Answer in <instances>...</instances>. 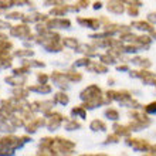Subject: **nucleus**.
I'll use <instances>...</instances> for the list:
<instances>
[{
  "mask_svg": "<svg viewBox=\"0 0 156 156\" xmlns=\"http://www.w3.org/2000/svg\"><path fill=\"white\" fill-rule=\"evenodd\" d=\"M92 7H94V10H99V9L102 7V3L98 0V2H95V3H94V6H92Z\"/></svg>",
  "mask_w": 156,
  "mask_h": 156,
  "instance_id": "864d4df0",
  "label": "nucleus"
},
{
  "mask_svg": "<svg viewBox=\"0 0 156 156\" xmlns=\"http://www.w3.org/2000/svg\"><path fill=\"white\" fill-rule=\"evenodd\" d=\"M0 50H13V43L7 41V38H0Z\"/></svg>",
  "mask_w": 156,
  "mask_h": 156,
  "instance_id": "ea45409f",
  "label": "nucleus"
},
{
  "mask_svg": "<svg viewBox=\"0 0 156 156\" xmlns=\"http://www.w3.org/2000/svg\"><path fill=\"white\" fill-rule=\"evenodd\" d=\"M45 24L50 30H57V29H70L71 21L68 19H62V17H54V19H47Z\"/></svg>",
  "mask_w": 156,
  "mask_h": 156,
  "instance_id": "6e6552de",
  "label": "nucleus"
},
{
  "mask_svg": "<svg viewBox=\"0 0 156 156\" xmlns=\"http://www.w3.org/2000/svg\"><path fill=\"white\" fill-rule=\"evenodd\" d=\"M151 34H152V38H155L156 40V31H153V33H151Z\"/></svg>",
  "mask_w": 156,
  "mask_h": 156,
  "instance_id": "6e6d98bb",
  "label": "nucleus"
},
{
  "mask_svg": "<svg viewBox=\"0 0 156 156\" xmlns=\"http://www.w3.org/2000/svg\"><path fill=\"white\" fill-rule=\"evenodd\" d=\"M45 116V126L48 131H55L58 128L61 126V123L64 121H67L66 116L60 114V112H53V111H48L44 114Z\"/></svg>",
  "mask_w": 156,
  "mask_h": 156,
  "instance_id": "7ed1b4c3",
  "label": "nucleus"
},
{
  "mask_svg": "<svg viewBox=\"0 0 156 156\" xmlns=\"http://www.w3.org/2000/svg\"><path fill=\"white\" fill-rule=\"evenodd\" d=\"M119 140H121V136H119L118 133H115V132H114V133H111V135L107 136V139H105V142H104V144H105V145H108V144H118Z\"/></svg>",
  "mask_w": 156,
  "mask_h": 156,
  "instance_id": "e433bc0d",
  "label": "nucleus"
},
{
  "mask_svg": "<svg viewBox=\"0 0 156 156\" xmlns=\"http://www.w3.org/2000/svg\"><path fill=\"white\" fill-rule=\"evenodd\" d=\"M16 128L13 126L12 123L9 122V119H0V132H4V133H12Z\"/></svg>",
  "mask_w": 156,
  "mask_h": 156,
  "instance_id": "cd10ccee",
  "label": "nucleus"
},
{
  "mask_svg": "<svg viewBox=\"0 0 156 156\" xmlns=\"http://www.w3.org/2000/svg\"><path fill=\"white\" fill-rule=\"evenodd\" d=\"M112 129H114V132H115V133H118L121 138H122V136L128 138V136L131 135V132H132L131 128L128 126V125H119V123H114Z\"/></svg>",
  "mask_w": 156,
  "mask_h": 156,
  "instance_id": "aec40b11",
  "label": "nucleus"
},
{
  "mask_svg": "<svg viewBox=\"0 0 156 156\" xmlns=\"http://www.w3.org/2000/svg\"><path fill=\"white\" fill-rule=\"evenodd\" d=\"M12 6H30L31 2L30 0H10Z\"/></svg>",
  "mask_w": 156,
  "mask_h": 156,
  "instance_id": "c03bdc74",
  "label": "nucleus"
},
{
  "mask_svg": "<svg viewBox=\"0 0 156 156\" xmlns=\"http://www.w3.org/2000/svg\"><path fill=\"white\" fill-rule=\"evenodd\" d=\"M131 27H133V29H136V30H139V31H144V33H153V31H155L153 24H151L148 20H146V21H144V20L132 21Z\"/></svg>",
  "mask_w": 156,
  "mask_h": 156,
  "instance_id": "4468645a",
  "label": "nucleus"
},
{
  "mask_svg": "<svg viewBox=\"0 0 156 156\" xmlns=\"http://www.w3.org/2000/svg\"><path fill=\"white\" fill-rule=\"evenodd\" d=\"M12 26L9 21H4V20H0V30H6V29H10Z\"/></svg>",
  "mask_w": 156,
  "mask_h": 156,
  "instance_id": "3c124183",
  "label": "nucleus"
},
{
  "mask_svg": "<svg viewBox=\"0 0 156 156\" xmlns=\"http://www.w3.org/2000/svg\"><path fill=\"white\" fill-rule=\"evenodd\" d=\"M99 60H101V62H104V64H107V66H112V64H115L116 58L112 55V54H109L107 51L105 54H102V55H99Z\"/></svg>",
  "mask_w": 156,
  "mask_h": 156,
  "instance_id": "473e14b6",
  "label": "nucleus"
},
{
  "mask_svg": "<svg viewBox=\"0 0 156 156\" xmlns=\"http://www.w3.org/2000/svg\"><path fill=\"white\" fill-rule=\"evenodd\" d=\"M131 61H132V64H135V66L140 67V68H149V67L152 66V62L149 61L148 58H142V57H133Z\"/></svg>",
  "mask_w": 156,
  "mask_h": 156,
  "instance_id": "5701e85b",
  "label": "nucleus"
},
{
  "mask_svg": "<svg viewBox=\"0 0 156 156\" xmlns=\"http://www.w3.org/2000/svg\"><path fill=\"white\" fill-rule=\"evenodd\" d=\"M54 149L57 151V153H62V155H68V153H73L75 149V144L70 139H66V138H61V136H57L54 138Z\"/></svg>",
  "mask_w": 156,
  "mask_h": 156,
  "instance_id": "20e7f679",
  "label": "nucleus"
},
{
  "mask_svg": "<svg viewBox=\"0 0 156 156\" xmlns=\"http://www.w3.org/2000/svg\"><path fill=\"white\" fill-rule=\"evenodd\" d=\"M23 66L29 67V68H31V67H38V68H43V67H45V64L43 61H38V60H23Z\"/></svg>",
  "mask_w": 156,
  "mask_h": 156,
  "instance_id": "f704fd0d",
  "label": "nucleus"
},
{
  "mask_svg": "<svg viewBox=\"0 0 156 156\" xmlns=\"http://www.w3.org/2000/svg\"><path fill=\"white\" fill-rule=\"evenodd\" d=\"M24 145L21 136L7 135L4 138H0V155H13L14 151L20 149Z\"/></svg>",
  "mask_w": 156,
  "mask_h": 156,
  "instance_id": "f03ea898",
  "label": "nucleus"
},
{
  "mask_svg": "<svg viewBox=\"0 0 156 156\" xmlns=\"http://www.w3.org/2000/svg\"><path fill=\"white\" fill-rule=\"evenodd\" d=\"M10 36L23 38V40H26V38H31V30H30V27L27 26V23L12 26V27H10Z\"/></svg>",
  "mask_w": 156,
  "mask_h": 156,
  "instance_id": "423d86ee",
  "label": "nucleus"
},
{
  "mask_svg": "<svg viewBox=\"0 0 156 156\" xmlns=\"http://www.w3.org/2000/svg\"><path fill=\"white\" fill-rule=\"evenodd\" d=\"M48 75L44 74V73H38L37 74V81L40 82V84H47L48 82Z\"/></svg>",
  "mask_w": 156,
  "mask_h": 156,
  "instance_id": "49530a36",
  "label": "nucleus"
},
{
  "mask_svg": "<svg viewBox=\"0 0 156 156\" xmlns=\"http://www.w3.org/2000/svg\"><path fill=\"white\" fill-rule=\"evenodd\" d=\"M64 74H66V77L68 78L70 82H80L82 80L81 73H77V71H74V70H68V71H66Z\"/></svg>",
  "mask_w": 156,
  "mask_h": 156,
  "instance_id": "a878e982",
  "label": "nucleus"
},
{
  "mask_svg": "<svg viewBox=\"0 0 156 156\" xmlns=\"http://www.w3.org/2000/svg\"><path fill=\"white\" fill-rule=\"evenodd\" d=\"M29 73H30V68L23 66V64H21L20 68H13V74H16V75H27Z\"/></svg>",
  "mask_w": 156,
  "mask_h": 156,
  "instance_id": "58836bf2",
  "label": "nucleus"
},
{
  "mask_svg": "<svg viewBox=\"0 0 156 156\" xmlns=\"http://www.w3.org/2000/svg\"><path fill=\"white\" fill-rule=\"evenodd\" d=\"M29 92H30L29 87H27V88H23V85H21V87H19V88H16V90L13 91V95H14L16 98H19V99H26Z\"/></svg>",
  "mask_w": 156,
  "mask_h": 156,
  "instance_id": "c85d7f7f",
  "label": "nucleus"
},
{
  "mask_svg": "<svg viewBox=\"0 0 156 156\" xmlns=\"http://www.w3.org/2000/svg\"><path fill=\"white\" fill-rule=\"evenodd\" d=\"M29 90L31 92H38V94H50L51 92V87L48 84H40L38 82L37 85H33V87H29Z\"/></svg>",
  "mask_w": 156,
  "mask_h": 156,
  "instance_id": "4be33fe9",
  "label": "nucleus"
},
{
  "mask_svg": "<svg viewBox=\"0 0 156 156\" xmlns=\"http://www.w3.org/2000/svg\"><path fill=\"white\" fill-rule=\"evenodd\" d=\"M48 17L45 16V14H41V13H29V14H24L21 21L23 23H40V21H47Z\"/></svg>",
  "mask_w": 156,
  "mask_h": 156,
  "instance_id": "2eb2a0df",
  "label": "nucleus"
},
{
  "mask_svg": "<svg viewBox=\"0 0 156 156\" xmlns=\"http://www.w3.org/2000/svg\"><path fill=\"white\" fill-rule=\"evenodd\" d=\"M61 41H62V45H64V47L71 48V50H77V47L80 45V43H78L74 37H64Z\"/></svg>",
  "mask_w": 156,
  "mask_h": 156,
  "instance_id": "bb28decb",
  "label": "nucleus"
},
{
  "mask_svg": "<svg viewBox=\"0 0 156 156\" xmlns=\"http://www.w3.org/2000/svg\"><path fill=\"white\" fill-rule=\"evenodd\" d=\"M54 105V101H34L30 104V109L33 112H45L51 111V108Z\"/></svg>",
  "mask_w": 156,
  "mask_h": 156,
  "instance_id": "1a4fd4ad",
  "label": "nucleus"
},
{
  "mask_svg": "<svg viewBox=\"0 0 156 156\" xmlns=\"http://www.w3.org/2000/svg\"><path fill=\"white\" fill-rule=\"evenodd\" d=\"M9 7H12L10 0H0V10H7Z\"/></svg>",
  "mask_w": 156,
  "mask_h": 156,
  "instance_id": "de8ad7c7",
  "label": "nucleus"
},
{
  "mask_svg": "<svg viewBox=\"0 0 156 156\" xmlns=\"http://www.w3.org/2000/svg\"><path fill=\"white\" fill-rule=\"evenodd\" d=\"M118 71H129V66L128 64H122V66H116Z\"/></svg>",
  "mask_w": 156,
  "mask_h": 156,
  "instance_id": "603ef678",
  "label": "nucleus"
},
{
  "mask_svg": "<svg viewBox=\"0 0 156 156\" xmlns=\"http://www.w3.org/2000/svg\"><path fill=\"white\" fill-rule=\"evenodd\" d=\"M78 24L81 27L85 29H92V30H98L101 27V20L98 19H85V17H78L77 19Z\"/></svg>",
  "mask_w": 156,
  "mask_h": 156,
  "instance_id": "9b49d317",
  "label": "nucleus"
},
{
  "mask_svg": "<svg viewBox=\"0 0 156 156\" xmlns=\"http://www.w3.org/2000/svg\"><path fill=\"white\" fill-rule=\"evenodd\" d=\"M104 115L107 116L108 119L114 121V122H116V121L119 119V112L116 111L115 108H107V109L104 111Z\"/></svg>",
  "mask_w": 156,
  "mask_h": 156,
  "instance_id": "7c9ffc66",
  "label": "nucleus"
},
{
  "mask_svg": "<svg viewBox=\"0 0 156 156\" xmlns=\"http://www.w3.org/2000/svg\"><path fill=\"white\" fill-rule=\"evenodd\" d=\"M23 16H24V14L20 12H10L6 14V19H7V20H21Z\"/></svg>",
  "mask_w": 156,
  "mask_h": 156,
  "instance_id": "4c0bfd02",
  "label": "nucleus"
},
{
  "mask_svg": "<svg viewBox=\"0 0 156 156\" xmlns=\"http://www.w3.org/2000/svg\"><path fill=\"white\" fill-rule=\"evenodd\" d=\"M80 128H81V123L78 122V121H75V119H67V122H66L67 131H77Z\"/></svg>",
  "mask_w": 156,
  "mask_h": 156,
  "instance_id": "72a5a7b5",
  "label": "nucleus"
},
{
  "mask_svg": "<svg viewBox=\"0 0 156 156\" xmlns=\"http://www.w3.org/2000/svg\"><path fill=\"white\" fill-rule=\"evenodd\" d=\"M77 51L78 53H82L85 54L87 57H95L98 55V51H97V47L95 45H87V44H80L77 47Z\"/></svg>",
  "mask_w": 156,
  "mask_h": 156,
  "instance_id": "a211bd4d",
  "label": "nucleus"
},
{
  "mask_svg": "<svg viewBox=\"0 0 156 156\" xmlns=\"http://www.w3.org/2000/svg\"><path fill=\"white\" fill-rule=\"evenodd\" d=\"M43 125H45V116L44 118H33L26 123V131H27V133H34V132H37Z\"/></svg>",
  "mask_w": 156,
  "mask_h": 156,
  "instance_id": "9d476101",
  "label": "nucleus"
},
{
  "mask_svg": "<svg viewBox=\"0 0 156 156\" xmlns=\"http://www.w3.org/2000/svg\"><path fill=\"white\" fill-rule=\"evenodd\" d=\"M144 111L146 112V114H156V101H153V102H149L148 105H145Z\"/></svg>",
  "mask_w": 156,
  "mask_h": 156,
  "instance_id": "79ce46f5",
  "label": "nucleus"
},
{
  "mask_svg": "<svg viewBox=\"0 0 156 156\" xmlns=\"http://www.w3.org/2000/svg\"><path fill=\"white\" fill-rule=\"evenodd\" d=\"M90 129L92 132H105L107 131V123L101 119H94L90 123Z\"/></svg>",
  "mask_w": 156,
  "mask_h": 156,
  "instance_id": "412c9836",
  "label": "nucleus"
},
{
  "mask_svg": "<svg viewBox=\"0 0 156 156\" xmlns=\"http://www.w3.org/2000/svg\"><path fill=\"white\" fill-rule=\"evenodd\" d=\"M126 13L131 17L139 16V7H138V6H128V7H126Z\"/></svg>",
  "mask_w": 156,
  "mask_h": 156,
  "instance_id": "a19ab883",
  "label": "nucleus"
},
{
  "mask_svg": "<svg viewBox=\"0 0 156 156\" xmlns=\"http://www.w3.org/2000/svg\"><path fill=\"white\" fill-rule=\"evenodd\" d=\"M50 78L53 80V82L60 88H67L68 87V78L66 77L64 73H60V71H54L53 74L50 75Z\"/></svg>",
  "mask_w": 156,
  "mask_h": 156,
  "instance_id": "f8f14e48",
  "label": "nucleus"
},
{
  "mask_svg": "<svg viewBox=\"0 0 156 156\" xmlns=\"http://www.w3.org/2000/svg\"><path fill=\"white\" fill-rule=\"evenodd\" d=\"M12 60H13V55H10V54L0 55V70H4V68L12 67Z\"/></svg>",
  "mask_w": 156,
  "mask_h": 156,
  "instance_id": "c756f323",
  "label": "nucleus"
},
{
  "mask_svg": "<svg viewBox=\"0 0 156 156\" xmlns=\"http://www.w3.org/2000/svg\"><path fill=\"white\" fill-rule=\"evenodd\" d=\"M90 62H91V60H90V57H82V58H80V60H77V61L74 62V64H73V67H74V68H78V67H88L90 66Z\"/></svg>",
  "mask_w": 156,
  "mask_h": 156,
  "instance_id": "c9c22d12",
  "label": "nucleus"
},
{
  "mask_svg": "<svg viewBox=\"0 0 156 156\" xmlns=\"http://www.w3.org/2000/svg\"><path fill=\"white\" fill-rule=\"evenodd\" d=\"M149 153H151V155H156V145H152V146H151Z\"/></svg>",
  "mask_w": 156,
  "mask_h": 156,
  "instance_id": "5fc2aeb1",
  "label": "nucleus"
},
{
  "mask_svg": "<svg viewBox=\"0 0 156 156\" xmlns=\"http://www.w3.org/2000/svg\"><path fill=\"white\" fill-rule=\"evenodd\" d=\"M13 57H33L34 55V51L33 50H27V48H21V50H16V51H13L12 54Z\"/></svg>",
  "mask_w": 156,
  "mask_h": 156,
  "instance_id": "2f4dec72",
  "label": "nucleus"
},
{
  "mask_svg": "<svg viewBox=\"0 0 156 156\" xmlns=\"http://www.w3.org/2000/svg\"><path fill=\"white\" fill-rule=\"evenodd\" d=\"M91 0H77V4L80 9H87L88 6H90Z\"/></svg>",
  "mask_w": 156,
  "mask_h": 156,
  "instance_id": "09e8293b",
  "label": "nucleus"
},
{
  "mask_svg": "<svg viewBox=\"0 0 156 156\" xmlns=\"http://www.w3.org/2000/svg\"><path fill=\"white\" fill-rule=\"evenodd\" d=\"M87 70L91 71V73H97V74H105L108 71V66L101 61H91L90 66L87 67Z\"/></svg>",
  "mask_w": 156,
  "mask_h": 156,
  "instance_id": "f3484780",
  "label": "nucleus"
},
{
  "mask_svg": "<svg viewBox=\"0 0 156 156\" xmlns=\"http://www.w3.org/2000/svg\"><path fill=\"white\" fill-rule=\"evenodd\" d=\"M155 87H156V82H155Z\"/></svg>",
  "mask_w": 156,
  "mask_h": 156,
  "instance_id": "4d7b16f0",
  "label": "nucleus"
},
{
  "mask_svg": "<svg viewBox=\"0 0 156 156\" xmlns=\"http://www.w3.org/2000/svg\"><path fill=\"white\" fill-rule=\"evenodd\" d=\"M133 44H136L140 50H146L152 44V37L151 36H136L135 40L132 41Z\"/></svg>",
  "mask_w": 156,
  "mask_h": 156,
  "instance_id": "dca6fc26",
  "label": "nucleus"
},
{
  "mask_svg": "<svg viewBox=\"0 0 156 156\" xmlns=\"http://www.w3.org/2000/svg\"><path fill=\"white\" fill-rule=\"evenodd\" d=\"M125 6H138V7H140L142 6V2L140 0H121Z\"/></svg>",
  "mask_w": 156,
  "mask_h": 156,
  "instance_id": "a18cd8bd",
  "label": "nucleus"
},
{
  "mask_svg": "<svg viewBox=\"0 0 156 156\" xmlns=\"http://www.w3.org/2000/svg\"><path fill=\"white\" fill-rule=\"evenodd\" d=\"M54 104H60V105H67V104L70 102V98H68V95L66 92H57V94L54 95L53 98Z\"/></svg>",
  "mask_w": 156,
  "mask_h": 156,
  "instance_id": "393cba45",
  "label": "nucleus"
},
{
  "mask_svg": "<svg viewBox=\"0 0 156 156\" xmlns=\"http://www.w3.org/2000/svg\"><path fill=\"white\" fill-rule=\"evenodd\" d=\"M71 116L73 118H81V119H85L87 118V109L82 105L80 107H75L71 109Z\"/></svg>",
  "mask_w": 156,
  "mask_h": 156,
  "instance_id": "b1692460",
  "label": "nucleus"
},
{
  "mask_svg": "<svg viewBox=\"0 0 156 156\" xmlns=\"http://www.w3.org/2000/svg\"><path fill=\"white\" fill-rule=\"evenodd\" d=\"M105 97H107V101L108 102H114V101H116V102H123V101H126L128 98H131L132 94L129 92V91L126 90H122V91H107V94H105Z\"/></svg>",
  "mask_w": 156,
  "mask_h": 156,
  "instance_id": "0eeeda50",
  "label": "nucleus"
},
{
  "mask_svg": "<svg viewBox=\"0 0 156 156\" xmlns=\"http://www.w3.org/2000/svg\"><path fill=\"white\" fill-rule=\"evenodd\" d=\"M26 80H27V77H26V75H16V74H13L12 77H6V82H9V84H10V85H13V87H21L26 82Z\"/></svg>",
  "mask_w": 156,
  "mask_h": 156,
  "instance_id": "6ab92c4d",
  "label": "nucleus"
},
{
  "mask_svg": "<svg viewBox=\"0 0 156 156\" xmlns=\"http://www.w3.org/2000/svg\"><path fill=\"white\" fill-rule=\"evenodd\" d=\"M66 4V0H44V6H61Z\"/></svg>",
  "mask_w": 156,
  "mask_h": 156,
  "instance_id": "37998d69",
  "label": "nucleus"
},
{
  "mask_svg": "<svg viewBox=\"0 0 156 156\" xmlns=\"http://www.w3.org/2000/svg\"><path fill=\"white\" fill-rule=\"evenodd\" d=\"M107 9L108 12L114 13V14H122L123 12H126V7L121 0H109L107 4Z\"/></svg>",
  "mask_w": 156,
  "mask_h": 156,
  "instance_id": "ddd939ff",
  "label": "nucleus"
},
{
  "mask_svg": "<svg viewBox=\"0 0 156 156\" xmlns=\"http://www.w3.org/2000/svg\"><path fill=\"white\" fill-rule=\"evenodd\" d=\"M148 21L151 23V24H153V26H156V12H152V13H149L148 14Z\"/></svg>",
  "mask_w": 156,
  "mask_h": 156,
  "instance_id": "8fccbe9b",
  "label": "nucleus"
},
{
  "mask_svg": "<svg viewBox=\"0 0 156 156\" xmlns=\"http://www.w3.org/2000/svg\"><path fill=\"white\" fill-rule=\"evenodd\" d=\"M126 145L131 146L132 149H135L136 152H149L152 145L145 139H138V138H126Z\"/></svg>",
  "mask_w": 156,
  "mask_h": 156,
  "instance_id": "39448f33",
  "label": "nucleus"
},
{
  "mask_svg": "<svg viewBox=\"0 0 156 156\" xmlns=\"http://www.w3.org/2000/svg\"><path fill=\"white\" fill-rule=\"evenodd\" d=\"M80 97L84 101L82 107L85 108V109H94V108L99 107V105L108 104V101L104 98V95H102V90L98 85H95V84L88 85L85 90H82Z\"/></svg>",
  "mask_w": 156,
  "mask_h": 156,
  "instance_id": "f257e3e1",
  "label": "nucleus"
}]
</instances>
